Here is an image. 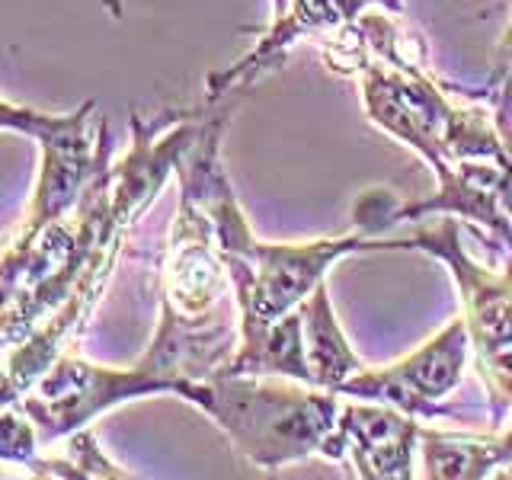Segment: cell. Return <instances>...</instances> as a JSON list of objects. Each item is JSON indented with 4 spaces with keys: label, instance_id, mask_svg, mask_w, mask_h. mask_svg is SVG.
Wrapping results in <instances>:
<instances>
[{
    "label": "cell",
    "instance_id": "6da1fadb",
    "mask_svg": "<svg viewBox=\"0 0 512 480\" xmlns=\"http://www.w3.org/2000/svg\"><path fill=\"white\" fill-rule=\"evenodd\" d=\"M202 404L263 468L314 452L333 426V400L320 394L221 381L202 397Z\"/></svg>",
    "mask_w": 512,
    "mask_h": 480
},
{
    "label": "cell",
    "instance_id": "7a4b0ae2",
    "mask_svg": "<svg viewBox=\"0 0 512 480\" xmlns=\"http://www.w3.org/2000/svg\"><path fill=\"white\" fill-rule=\"evenodd\" d=\"M464 327L455 324L452 330H445L436 336L423 352H416L413 359L404 365H397L394 372L384 375H352L343 391L349 394H368V397H388L397 400L400 407H426V400L448 394V388L458 381L461 375V362H464Z\"/></svg>",
    "mask_w": 512,
    "mask_h": 480
},
{
    "label": "cell",
    "instance_id": "3957f363",
    "mask_svg": "<svg viewBox=\"0 0 512 480\" xmlns=\"http://www.w3.org/2000/svg\"><path fill=\"white\" fill-rule=\"evenodd\" d=\"M340 436H349L365 474L391 477L410 474V448L416 439V423L388 410H356L346 413Z\"/></svg>",
    "mask_w": 512,
    "mask_h": 480
},
{
    "label": "cell",
    "instance_id": "277c9868",
    "mask_svg": "<svg viewBox=\"0 0 512 480\" xmlns=\"http://www.w3.org/2000/svg\"><path fill=\"white\" fill-rule=\"evenodd\" d=\"M304 324H308V362L314 384L343 388L352 375H359V362L352 359L343 333L336 327L324 288H317L314 301L304 308Z\"/></svg>",
    "mask_w": 512,
    "mask_h": 480
},
{
    "label": "cell",
    "instance_id": "5b68a950",
    "mask_svg": "<svg viewBox=\"0 0 512 480\" xmlns=\"http://www.w3.org/2000/svg\"><path fill=\"white\" fill-rule=\"evenodd\" d=\"M71 119H42L36 112H23V109H13L7 103H0V128H26L32 135H45V132H58Z\"/></svg>",
    "mask_w": 512,
    "mask_h": 480
}]
</instances>
